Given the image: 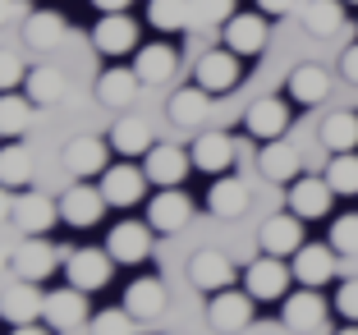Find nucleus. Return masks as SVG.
<instances>
[{"mask_svg": "<svg viewBox=\"0 0 358 335\" xmlns=\"http://www.w3.org/2000/svg\"><path fill=\"white\" fill-rule=\"evenodd\" d=\"M294 280L308 290H322L327 280H336V248L327 243H303L294 252Z\"/></svg>", "mask_w": 358, "mask_h": 335, "instance_id": "2eb2a0df", "label": "nucleus"}, {"mask_svg": "<svg viewBox=\"0 0 358 335\" xmlns=\"http://www.w3.org/2000/svg\"><path fill=\"white\" fill-rule=\"evenodd\" d=\"M327 184L336 193H358V152H331Z\"/></svg>", "mask_w": 358, "mask_h": 335, "instance_id": "58836bf2", "label": "nucleus"}, {"mask_svg": "<svg viewBox=\"0 0 358 335\" xmlns=\"http://www.w3.org/2000/svg\"><path fill=\"white\" fill-rule=\"evenodd\" d=\"M92 42H96V51H101V55L120 60V55L138 51V23L129 19L124 10H120V14H101V23H96V32H92Z\"/></svg>", "mask_w": 358, "mask_h": 335, "instance_id": "ddd939ff", "label": "nucleus"}, {"mask_svg": "<svg viewBox=\"0 0 358 335\" xmlns=\"http://www.w3.org/2000/svg\"><path fill=\"white\" fill-rule=\"evenodd\" d=\"M0 266H10V257H5V252H0Z\"/></svg>", "mask_w": 358, "mask_h": 335, "instance_id": "864d4df0", "label": "nucleus"}, {"mask_svg": "<svg viewBox=\"0 0 358 335\" xmlns=\"http://www.w3.org/2000/svg\"><path fill=\"white\" fill-rule=\"evenodd\" d=\"M148 23L157 32H179V28H193V10L189 0H148Z\"/></svg>", "mask_w": 358, "mask_h": 335, "instance_id": "c9c22d12", "label": "nucleus"}, {"mask_svg": "<svg viewBox=\"0 0 358 335\" xmlns=\"http://www.w3.org/2000/svg\"><path fill=\"white\" fill-rule=\"evenodd\" d=\"M32 111H37V101H32V97L0 92V138H19V134H28Z\"/></svg>", "mask_w": 358, "mask_h": 335, "instance_id": "72a5a7b5", "label": "nucleus"}, {"mask_svg": "<svg viewBox=\"0 0 358 335\" xmlns=\"http://www.w3.org/2000/svg\"><path fill=\"white\" fill-rule=\"evenodd\" d=\"M28 179H32V152L19 143V138H5V147H0V184L14 189V193H23Z\"/></svg>", "mask_w": 358, "mask_h": 335, "instance_id": "bb28decb", "label": "nucleus"}, {"mask_svg": "<svg viewBox=\"0 0 358 335\" xmlns=\"http://www.w3.org/2000/svg\"><path fill=\"white\" fill-rule=\"evenodd\" d=\"M10 193H14V189H5V184H0V225L14 216V198H10Z\"/></svg>", "mask_w": 358, "mask_h": 335, "instance_id": "09e8293b", "label": "nucleus"}, {"mask_svg": "<svg viewBox=\"0 0 358 335\" xmlns=\"http://www.w3.org/2000/svg\"><path fill=\"white\" fill-rule=\"evenodd\" d=\"M10 335H51V326H37V322H28V326H10Z\"/></svg>", "mask_w": 358, "mask_h": 335, "instance_id": "8fccbe9b", "label": "nucleus"}, {"mask_svg": "<svg viewBox=\"0 0 358 335\" xmlns=\"http://www.w3.org/2000/svg\"><path fill=\"white\" fill-rule=\"evenodd\" d=\"M23 92L37 106H51V101L64 97V73L51 69V64H37V69H28V78H23Z\"/></svg>", "mask_w": 358, "mask_h": 335, "instance_id": "f704fd0d", "label": "nucleus"}, {"mask_svg": "<svg viewBox=\"0 0 358 335\" xmlns=\"http://www.w3.org/2000/svg\"><path fill=\"white\" fill-rule=\"evenodd\" d=\"M336 335H358V322H349V326H345V331H336Z\"/></svg>", "mask_w": 358, "mask_h": 335, "instance_id": "603ef678", "label": "nucleus"}, {"mask_svg": "<svg viewBox=\"0 0 358 335\" xmlns=\"http://www.w3.org/2000/svg\"><path fill=\"white\" fill-rule=\"evenodd\" d=\"M262 252H271V257H294L299 248H303V216H271L262 225Z\"/></svg>", "mask_w": 358, "mask_h": 335, "instance_id": "a211bd4d", "label": "nucleus"}, {"mask_svg": "<svg viewBox=\"0 0 358 335\" xmlns=\"http://www.w3.org/2000/svg\"><path fill=\"white\" fill-rule=\"evenodd\" d=\"M211 111V92L202 83H189V87H179L175 97H170V120H175L179 129H189V124H202Z\"/></svg>", "mask_w": 358, "mask_h": 335, "instance_id": "cd10ccee", "label": "nucleus"}, {"mask_svg": "<svg viewBox=\"0 0 358 335\" xmlns=\"http://www.w3.org/2000/svg\"><path fill=\"white\" fill-rule=\"evenodd\" d=\"M340 73H345L349 83H358V42L345 46V55H340Z\"/></svg>", "mask_w": 358, "mask_h": 335, "instance_id": "a18cd8bd", "label": "nucleus"}, {"mask_svg": "<svg viewBox=\"0 0 358 335\" xmlns=\"http://www.w3.org/2000/svg\"><path fill=\"white\" fill-rule=\"evenodd\" d=\"M257 10H262V14H289V10H294V0H257Z\"/></svg>", "mask_w": 358, "mask_h": 335, "instance_id": "de8ad7c7", "label": "nucleus"}, {"mask_svg": "<svg viewBox=\"0 0 358 335\" xmlns=\"http://www.w3.org/2000/svg\"><path fill=\"white\" fill-rule=\"evenodd\" d=\"M189 216H193V202H189V193H179V189H157V198L148 202V225L157 234L184 230Z\"/></svg>", "mask_w": 358, "mask_h": 335, "instance_id": "f8f14e48", "label": "nucleus"}, {"mask_svg": "<svg viewBox=\"0 0 358 335\" xmlns=\"http://www.w3.org/2000/svg\"><path fill=\"white\" fill-rule=\"evenodd\" d=\"M175 46H166V42H148V46H138L134 51V73L143 78L148 87H157V83H166L170 73H175Z\"/></svg>", "mask_w": 358, "mask_h": 335, "instance_id": "5701e85b", "label": "nucleus"}, {"mask_svg": "<svg viewBox=\"0 0 358 335\" xmlns=\"http://www.w3.org/2000/svg\"><path fill=\"white\" fill-rule=\"evenodd\" d=\"M110 147H115L120 157H148V147H152V129H148V120L120 115L115 124H110Z\"/></svg>", "mask_w": 358, "mask_h": 335, "instance_id": "c85d7f7f", "label": "nucleus"}, {"mask_svg": "<svg viewBox=\"0 0 358 335\" xmlns=\"http://www.w3.org/2000/svg\"><path fill=\"white\" fill-rule=\"evenodd\" d=\"M55 266H60V252H55L51 243H42V234L32 243H19V248L10 252V271L23 276V280H46Z\"/></svg>", "mask_w": 358, "mask_h": 335, "instance_id": "f3484780", "label": "nucleus"}, {"mask_svg": "<svg viewBox=\"0 0 358 335\" xmlns=\"http://www.w3.org/2000/svg\"><path fill=\"white\" fill-rule=\"evenodd\" d=\"M193 23H225L234 14V0H189Z\"/></svg>", "mask_w": 358, "mask_h": 335, "instance_id": "a19ab883", "label": "nucleus"}, {"mask_svg": "<svg viewBox=\"0 0 358 335\" xmlns=\"http://www.w3.org/2000/svg\"><path fill=\"white\" fill-rule=\"evenodd\" d=\"M42 308H46V294L37 290V280H14V285H5L0 290V317H5V326H28V322H37L42 317Z\"/></svg>", "mask_w": 358, "mask_h": 335, "instance_id": "0eeeda50", "label": "nucleus"}, {"mask_svg": "<svg viewBox=\"0 0 358 335\" xmlns=\"http://www.w3.org/2000/svg\"><path fill=\"white\" fill-rule=\"evenodd\" d=\"M134 322L138 317L129 308H106L92 317V335H134Z\"/></svg>", "mask_w": 358, "mask_h": 335, "instance_id": "ea45409f", "label": "nucleus"}, {"mask_svg": "<svg viewBox=\"0 0 358 335\" xmlns=\"http://www.w3.org/2000/svg\"><path fill=\"white\" fill-rule=\"evenodd\" d=\"M64 170L78 175V179L101 175V170H106V143H101V138H74V143L64 147Z\"/></svg>", "mask_w": 358, "mask_h": 335, "instance_id": "c756f323", "label": "nucleus"}, {"mask_svg": "<svg viewBox=\"0 0 358 335\" xmlns=\"http://www.w3.org/2000/svg\"><path fill=\"white\" fill-rule=\"evenodd\" d=\"M257 170H262L271 184H294L299 170H303V157H299V147H289L285 138H271V143H262Z\"/></svg>", "mask_w": 358, "mask_h": 335, "instance_id": "412c9836", "label": "nucleus"}, {"mask_svg": "<svg viewBox=\"0 0 358 335\" xmlns=\"http://www.w3.org/2000/svg\"><path fill=\"white\" fill-rule=\"evenodd\" d=\"M106 252H110L120 266L148 262V252H152V225H148V220H120L115 230L106 234Z\"/></svg>", "mask_w": 358, "mask_h": 335, "instance_id": "39448f33", "label": "nucleus"}, {"mask_svg": "<svg viewBox=\"0 0 358 335\" xmlns=\"http://www.w3.org/2000/svg\"><path fill=\"white\" fill-rule=\"evenodd\" d=\"M19 14H23V0H0V28L10 19H19Z\"/></svg>", "mask_w": 358, "mask_h": 335, "instance_id": "49530a36", "label": "nucleus"}, {"mask_svg": "<svg viewBox=\"0 0 358 335\" xmlns=\"http://www.w3.org/2000/svg\"><path fill=\"white\" fill-rule=\"evenodd\" d=\"M340 5H345V0H313V5L303 10V28L313 32V37H331V32H340V23H345Z\"/></svg>", "mask_w": 358, "mask_h": 335, "instance_id": "4c0bfd02", "label": "nucleus"}, {"mask_svg": "<svg viewBox=\"0 0 358 335\" xmlns=\"http://www.w3.org/2000/svg\"><path fill=\"white\" fill-rule=\"evenodd\" d=\"M221 37L234 55H257L266 46V14L262 10L257 14H230L221 23Z\"/></svg>", "mask_w": 358, "mask_h": 335, "instance_id": "4468645a", "label": "nucleus"}, {"mask_svg": "<svg viewBox=\"0 0 358 335\" xmlns=\"http://www.w3.org/2000/svg\"><path fill=\"white\" fill-rule=\"evenodd\" d=\"M23 78H28L23 60H19L14 51H0V92H14V87H23Z\"/></svg>", "mask_w": 358, "mask_h": 335, "instance_id": "37998d69", "label": "nucleus"}, {"mask_svg": "<svg viewBox=\"0 0 358 335\" xmlns=\"http://www.w3.org/2000/svg\"><path fill=\"white\" fill-rule=\"evenodd\" d=\"M110 252H101V248H74L69 257H64V280L74 285V290H83V294H96L106 280H110Z\"/></svg>", "mask_w": 358, "mask_h": 335, "instance_id": "20e7f679", "label": "nucleus"}, {"mask_svg": "<svg viewBox=\"0 0 358 335\" xmlns=\"http://www.w3.org/2000/svg\"><path fill=\"white\" fill-rule=\"evenodd\" d=\"M148 170L134 166V161H120V166H106L101 170V193L110 207H134V202H143V193H148Z\"/></svg>", "mask_w": 358, "mask_h": 335, "instance_id": "f03ea898", "label": "nucleus"}, {"mask_svg": "<svg viewBox=\"0 0 358 335\" xmlns=\"http://www.w3.org/2000/svg\"><path fill=\"white\" fill-rule=\"evenodd\" d=\"M322 322H327V299L317 290H299V294H289L285 299V326L289 331H299V335H308V331H322Z\"/></svg>", "mask_w": 358, "mask_h": 335, "instance_id": "4be33fe9", "label": "nucleus"}, {"mask_svg": "<svg viewBox=\"0 0 358 335\" xmlns=\"http://www.w3.org/2000/svg\"><path fill=\"white\" fill-rule=\"evenodd\" d=\"M14 225H19L28 239H37V234H51V225L60 220V202H51L46 193H32L23 189L19 198H14Z\"/></svg>", "mask_w": 358, "mask_h": 335, "instance_id": "6e6552de", "label": "nucleus"}, {"mask_svg": "<svg viewBox=\"0 0 358 335\" xmlns=\"http://www.w3.org/2000/svg\"><path fill=\"white\" fill-rule=\"evenodd\" d=\"M253 294L248 290H216L211 294V304H207V322L211 331H221V335H239L243 326H248V317H253Z\"/></svg>", "mask_w": 358, "mask_h": 335, "instance_id": "7ed1b4c3", "label": "nucleus"}, {"mask_svg": "<svg viewBox=\"0 0 358 335\" xmlns=\"http://www.w3.org/2000/svg\"><path fill=\"white\" fill-rule=\"evenodd\" d=\"M243 129L253 138H262V143H271V138H280L289 129V111H285L280 97H257L248 106V115H243Z\"/></svg>", "mask_w": 358, "mask_h": 335, "instance_id": "aec40b11", "label": "nucleus"}, {"mask_svg": "<svg viewBox=\"0 0 358 335\" xmlns=\"http://www.w3.org/2000/svg\"><path fill=\"white\" fill-rule=\"evenodd\" d=\"M331 248L336 252H358V216H340L336 225H331Z\"/></svg>", "mask_w": 358, "mask_h": 335, "instance_id": "79ce46f5", "label": "nucleus"}, {"mask_svg": "<svg viewBox=\"0 0 358 335\" xmlns=\"http://www.w3.org/2000/svg\"><path fill=\"white\" fill-rule=\"evenodd\" d=\"M189 280L198 285L202 294L230 290V280H234V266H230V257H225V252H216V248H202V252H193V262H189Z\"/></svg>", "mask_w": 358, "mask_h": 335, "instance_id": "6ab92c4d", "label": "nucleus"}, {"mask_svg": "<svg viewBox=\"0 0 358 335\" xmlns=\"http://www.w3.org/2000/svg\"><path fill=\"white\" fill-rule=\"evenodd\" d=\"M207 207H211V216H221V220L243 216V211H248V184L234 179V175H221L207 189Z\"/></svg>", "mask_w": 358, "mask_h": 335, "instance_id": "b1692460", "label": "nucleus"}, {"mask_svg": "<svg viewBox=\"0 0 358 335\" xmlns=\"http://www.w3.org/2000/svg\"><path fill=\"white\" fill-rule=\"evenodd\" d=\"M234 157H239V152H234L230 134H202L198 143H193V166L207 170V175H221V170H230Z\"/></svg>", "mask_w": 358, "mask_h": 335, "instance_id": "a878e982", "label": "nucleus"}, {"mask_svg": "<svg viewBox=\"0 0 358 335\" xmlns=\"http://www.w3.org/2000/svg\"><path fill=\"white\" fill-rule=\"evenodd\" d=\"M110 207L106 202V193H101V184H74V189H64V198H60V220L64 225H74V230H87V225H96L101 220V211Z\"/></svg>", "mask_w": 358, "mask_h": 335, "instance_id": "1a4fd4ad", "label": "nucleus"}, {"mask_svg": "<svg viewBox=\"0 0 358 335\" xmlns=\"http://www.w3.org/2000/svg\"><path fill=\"white\" fill-rule=\"evenodd\" d=\"M345 5H358V0H345Z\"/></svg>", "mask_w": 358, "mask_h": 335, "instance_id": "5fc2aeb1", "label": "nucleus"}, {"mask_svg": "<svg viewBox=\"0 0 358 335\" xmlns=\"http://www.w3.org/2000/svg\"><path fill=\"white\" fill-rule=\"evenodd\" d=\"M289 280H294V266H285V257H257V262H248V271H243V290L253 294L257 304H271V299H285V290H289Z\"/></svg>", "mask_w": 358, "mask_h": 335, "instance_id": "f257e3e1", "label": "nucleus"}, {"mask_svg": "<svg viewBox=\"0 0 358 335\" xmlns=\"http://www.w3.org/2000/svg\"><path fill=\"white\" fill-rule=\"evenodd\" d=\"M336 313L349 317V322H358V280H345L336 294Z\"/></svg>", "mask_w": 358, "mask_h": 335, "instance_id": "c03bdc74", "label": "nucleus"}, {"mask_svg": "<svg viewBox=\"0 0 358 335\" xmlns=\"http://www.w3.org/2000/svg\"><path fill=\"white\" fill-rule=\"evenodd\" d=\"M322 143H327V152H358V115L336 111V115L322 124Z\"/></svg>", "mask_w": 358, "mask_h": 335, "instance_id": "e433bc0d", "label": "nucleus"}, {"mask_svg": "<svg viewBox=\"0 0 358 335\" xmlns=\"http://www.w3.org/2000/svg\"><path fill=\"white\" fill-rule=\"evenodd\" d=\"M327 92H331V78H327L322 64H299V69L289 73V97H294L299 106H317Z\"/></svg>", "mask_w": 358, "mask_h": 335, "instance_id": "473e14b6", "label": "nucleus"}, {"mask_svg": "<svg viewBox=\"0 0 358 335\" xmlns=\"http://www.w3.org/2000/svg\"><path fill=\"white\" fill-rule=\"evenodd\" d=\"M138 87H143V78L134 73V64L129 69H106L101 78H96V101H106V106H129L138 97Z\"/></svg>", "mask_w": 358, "mask_h": 335, "instance_id": "2f4dec72", "label": "nucleus"}, {"mask_svg": "<svg viewBox=\"0 0 358 335\" xmlns=\"http://www.w3.org/2000/svg\"><path fill=\"white\" fill-rule=\"evenodd\" d=\"M124 308L143 322V317H161L166 313V285L157 276H138L134 285L124 290Z\"/></svg>", "mask_w": 358, "mask_h": 335, "instance_id": "393cba45", "label": "nucleus"}, {"mask_svg": "<svg viewBox=\"0 0 358 335\" xmlns=\"http://www.w3.org/2000/svg\"><path fill=\"white\" fill-rule=\"evenodd\" d=\"M189 152L184 147H170V143H152L148 157H143V170H148V179L157 184V189H179V179L189 175Z\"/></svg>", "mask_w": 358, "mask_h": 335, "instance_id": "9d476101", "label": "nucleus"}, {"mask_svg": "<svg viewBox=\"0 0 358 335\" xmlns=\"http://www.w3.org/2000/svg\"><path fill=\"white\" fill-rule=\"evenodd\" d=\"M42 317H46V326H51V331H78V326H83V317H92V313H87V294L74 290V285L51 290V294H46Z\"/></svg>", "mask_w": 358, "mask_h": 335, "instance_id": "9b49d317", "label": "nucleus"}, {"mask_svg": "<svg viewBox=\"0 0 358 335\" xmlns=\"http://www.w3.org/2000/svg\"><path fill=\"white\" fill-rule=\"evenodd\" d=\"M101 14H120V10H129V0H92Z\"/></svg>", "mask_w": 358, "mask_h": 335, "instance_id": "3c124183", "label": "nucleus"}, {"mask_svg": "<svg viewBox=\"0 0 358 335\" xmlns=\"http://www.w3.org/2000/svg\"><path fill=\"white\" fill-rule=\"evenodd\" d=\"M331 198H336V189H331L327 179H313V175H299L294 184H289V211L303 220H317L331 211Z\"/></svg>", "mask_w": 358, "mask_h": 335, "instance_id": "dca6fc26", "label": "nucleus"}, {"mask_svg": "<svg viewBox=\"0 0 358 335\" xmlns=\"http://www.w3.org/2000/svg\"><path fill=\"white\" fill-rule=\"evenodd\" d=\"M239 60H243V55H234L230 46L202 51L198 64H193V83H202L211 97H216V92H230V87L239 83Z\"/></svg>", "mask_w": 358, "mask_h": 335, "instance_id": "423d86ee", "label": "nucleus"}, {"mask_svg": "<svg viewBox=\"0 0 358 335\" xmlns=\"http://www.w3.org/2000/svg\"><path fill=\"white\" fill-rule=\"evenodd\" d=\"M23 37H28L32 51H51L64 42V14L60 10H32L23 23Z\"/></svg>", "mask_w": 358, "mask_h": 335, "instance_id": "7c9ffc66", "label": "nucleus"}]
</instances>
